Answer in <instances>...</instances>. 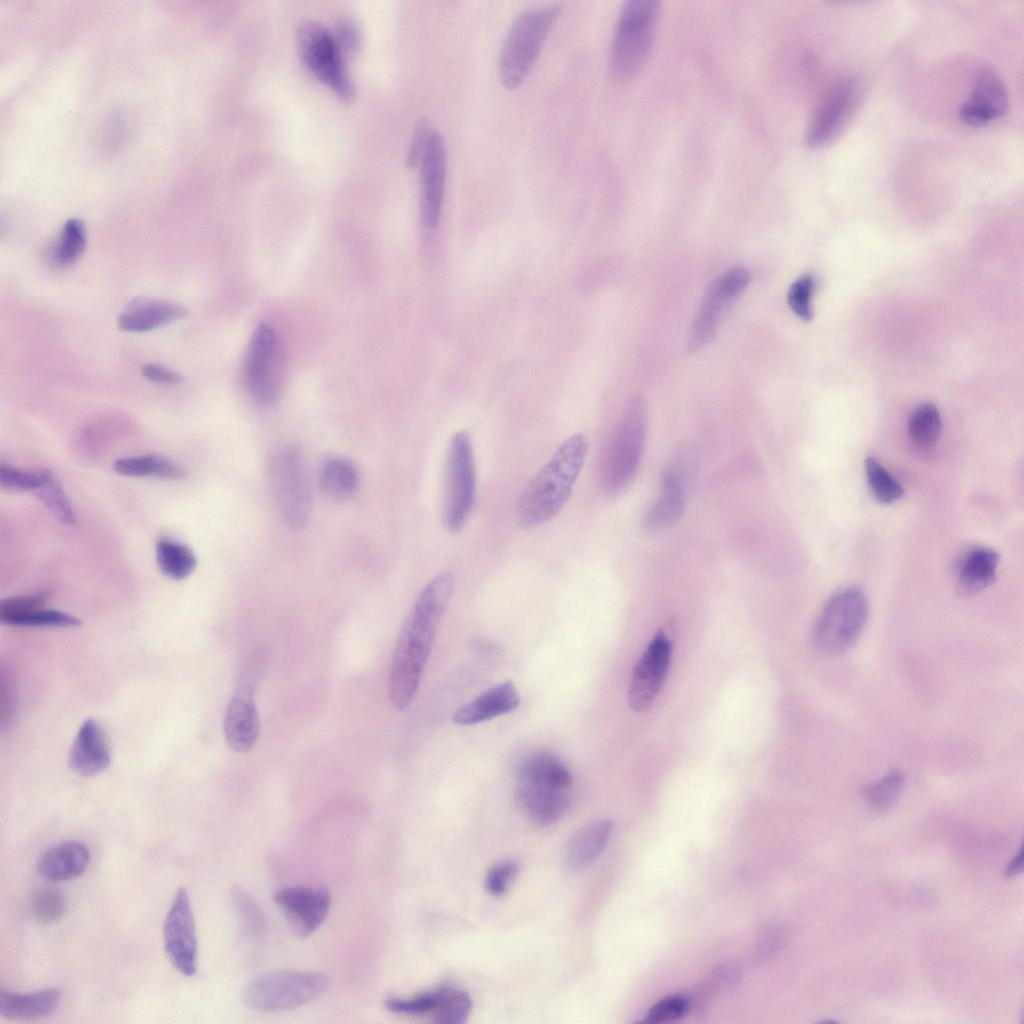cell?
<instances>
[{
  "label": "cell",
  "mask_w": 1024,
  "mask_h": 1024,
  "mask_svg": "<svg viewBox=\"0 0 1024 1024\" xmlns=\"http://www.w3.org/2000/svg\"><path fill=\"white\" fill-rule=\"evenodd\" d=\"M454 588V575L445 570L421 590L399 634L389 679V699L398 710L414 699L434 639Z\"/></svg>",
  "instance_id": "1"
},
{
  "label": "cell",
  "mask_w": 1024,
  "mask_h": 1024,
  "mask_svg": "<svg viewBox=\"0 0 1024 1024\" xmlns=\"http://www.w3.org/2000/svg\"><path fill=\"white\" fill-rule=\"evenodd\" d=\"M588 442L583 434L567 438L521 492L516 520L521 528L541 526L564 507L583 468Z\"/></svg>",
  "instance_id": "2"
},
{
  "label": "cell",
  "mask_w": 1024,
  "mask_h": 1024,
  "mask_svg": "<svg viewBox=\"0 0 1024 1024\" xmlns=\"http://www.w3.org/2000/svg\"><path fill=\"white\" fill-rule=\"evenodd\" d=\"M572 781L571 772L556 755L536 751L519 766L515 800L534 823L551 825L566 813L570 805L568 790Z\"/></svg>",
  "instance_id": "3"
},
{
  "label": "cell",
  "mask_w": 1024,
  "mask_h": 1024,
  "mask_svg": "<svg viewBox=\"0 0 1024 1024\" xmlns=\"http://www.w3.org/2000/svg\"><path fill=\"white\" fill-rule=\"evenodd\" d=\"M561 11L559 4L520 13L510 25L498 61L499 78L507 89L520 86L532 70Z\"/></svg>",
  "instance_id": "4"
},
{
  "label": "cell",
  "mask_w": 1024,
  "mask_h": 1024,
  "mask_svg": "<svg viewBox=\"0 0 1024 1024\" xmlns=\"http://www.w3.org/2000/svg\"><path fill=\"white\" fill-rule=\"evenodd\" d=\"M658 2L632 0L623 6L614 33L610 71L617 81L634 78L646 64L656 31Z\"/></svg>",
  "instance_id": "5"
},
{
  "label": "cell",
  "mask_w": 1024,
  "mask_h": 1024,
  "mask_svg": "<svg viewBox=\"0 0 1024 1024\" xmlns=\"http://www.w3.org/2000/svg\"><path fill=\"white\" fill-rule=\"evenodd\" d=\"M864 591L851 586L835 592L824 604L813 626L815 647L825 654L850 650L860 638L868 617Z\"/></svg>",
  "instance_id": "6"
},
{
  "label": "cell",
  "mask_w": 1024,
  "mask_h": 1024,
  "mask_svg": "<svg viewBox=\"0 0 1024 1024\" xmlns=\"http://www.w3.org/2000/svg\"><path fill=\"white\" fill-rule=\"evenodd\" d=\"M647 412L641 398L632 399L617 424L602 464L603 487L609 494L621 492L633 479L643 451Z\"/></svg>",
  "instance_id": "7"
},
{
  "label": "cell",
  "mask_w": 1024,
  "mask_h": 1024,
  "mask_svg": "<svg viewBox=\"0 0 1024 1024\" xmlns=\"http://www.w3.org/2000/svg\"><path fill=\"white\" fill-rule=\"evenodd\" d=\"M329 985L319 972L279 970L262 974L245 988L244 1001L262 1012L286 1011L301 1007L321 996Z\"/></svg>",
  "instance_id": "8"
},
{
  "label": "cell",
  "mask_w": 1024,
  "mask_h": 1024,
  "mask_svg": "<svg viewBox=\"0 0 1024 1024\" xmlns=\"http://www.w3.org/2000/svg\"><path fill=\"white\" fill-rule=\"evenodd\" d=\"M270 480L285 522L293 529L305 527L311 516L313 498L306 462L298 447L284 445L274 453Z\"/></svg>",
  "instance_id": "9"
},
{
  "label": "cell",
  "mask_w": 1024,
  "mask_h": 1024,
  "mask_svg": "<svg viewBox=\"0 0 1024 1024\" xmlns=\"http://www.w3.org/2000/svg\"><path fill=\"white\" fill-rule=\"evenodd\" d=\"M285 366L284 347L278 334L270 325L259 324L253 332L243 363L245 387L255 402L270 405L278 399Z\"/></svg>",
  "instance_id": "10"
},
{
  "label": "cell",
  "mask_w": 1024,
  "mask_h": 1024,
  "mask_svg": "<svg viewBox=\"0 0 1024 1024\" xmlns=\"http://www.w3.org/2000/svg\"><path fill=\"white\" fill-rule=\"evenodd\" d=\"M297 46L303 63L319 81L344 101L354 98V85L334 34L318 22L305 21L297 30Z\"/></svg>",
  "instance_id": "11"
},
{
  "label": "cell",
  "mask_w": 1024,
  "mask_h": 1024,
  "mask_svg": "<svg viewBox=\"0 0 1024 1024\" xmlns=\"http://www.w3.org/2000/svg\"><path fill=\"white\" fill-rule=\"evenodd\" d=\"M444 521L451 532L466 524L476 497V467L473 444L465 431L455 433L449 444L446 465Z\"/></svg>",
  "instance_id": "12"
},
{
  "label": "cell",
  "mask_w": 1024,
  "mask_h": 1024,
  "mask_svg": "<svg viewBox=\"0 0 1024 1024\" xmlns=\"http://www.w3.org/2000/svg\"><path fill=\"white\" fill-rule=\"evenodd\" d=\"M750 280V271L743 266H736L709 285L691 325L688 340L690 351L701 349L712 340L730 307L747 288Z\"/></svg>",
  "instance_id": "13"
},
{
  "label": "cell",
  "mask_w": 1024,
  "mask_h": 1024,
  "mask_svg": "<svg viewBox=\"0 0 1024 1024\" xmlns=\"http://www.w3.org/2000/svg\"><path fill=\"white\" fill-rule=\"evenodd\" d=\"M697 466L698 456L692 446L685 445L676 453L663 473L659 495L644 518L647 529L659 531L680 519Z\"/></svg>",
  "instance_id": "14"
},
{
  "label": "cell",
  "mask_w": 1024,
  "mask_h": 1024,
  "mask_svg": "<svg viewBox=\"0 0 1024 1024\" xmlns=\"http://www.w3.org/2000/svg\"><path fill=\"white\" fill-rule=\"evenodd\" d=\"M861 100L860 83L850 76L838 79L826 92L806 133V143L823 147L834 142L847 127Z\"/></svg>",
  "instance_id": "15"
},
{
  "label": "cell",
  "mask_w": 1024,
  "mask_h": 1024,
  "mask_svg": "<svg viewBox=\"0 0 1024 1024\" xmlns=\"http://www.w3.org/2000/svg\"><path fill=\"white\" fill-rule=\"evenodd\" d=\"M165 953L173 967L186 977L197 971V937L188 891L177 890L163 925Z\"/></svg>",
  "instance_id": "16"
},
{
  "label": "cell",
  "mask_w": 1024,
  "mask_h": 1024,
  "mask_svg": "<svg viewBox=\"0 0 1024 1024\" xmlns=\"http://www.w3.org/2000/svg\"><path fill=\"white\" fill-rule=\"evenodd\" d=\"M671 656V641L663 631H658L632 672L627 693L632 710L644 712L651 707L665 681Z\"/></svg>",
  "instance_id": "17"
},
{
  "label": "cell",
  "mask_w": 1024,
  "mask_h": 1024,
  "mask_svg": "<svg viewBox=\"0 0 1024 1024\" xmlns=\"http://www.w3.org/2000/svg\"><path fill=\"white\" fill-rule=\"evenodd\" d=\"M259 678L252 672L243 671L225 712V739L229 748L237 753L250 751L259 737L260 721L253 698Z\"/></svg>",
  "instance_id": "18"
},
{
  "label": "cell",
  "mask_w": 1024,
  "mask_h": 1024,
  "mask_svg": "<svg viewBox=\"0 0 1024 1024\" xmlns=\"http://www.w3.org/2000/svg\"><path fill=\"white\" fill-rule=\"evenodd\" d=\"M274 900L292 930L302 937L312 934L322 925L331 905V896L326 888L303 885L278 890Z\"/></svg>",
  "instance_id": "19"
},
{
  "label": "cell",
  "mask_w": 1024,
  "mask_h": 1024,
  "mask_svg": "<svg viewBox=\"0 0 1024 1024\" xmlns=\"http://www.w3.org/2000/svg\"><path fill=\"white\" fill-rule=\"evenodd\" d=\"M420 219L426 229L437 226L444 197L447 153L442 135L434 131L419 164Z\"/></svg>",
  "instance_id": "20"
},
{
  "label": "cell",
  "mask_w": 1024,
  "mask_h": 1024,
  "mask_svg": "<svg viewBox=\"0 0 1024 1024\" xmlns=\"http://www.w3.org/2000/svg\"><path fill=\"white\" fill-rule=\"evenodd\" d=\"M1008 103V92L1000 75L990 67L982 68L960 107L959 117L968 126L981 127L1001 118Z\"/></svg>",
  "instance_id": "21"
},
{
  "label": "cell",
  "mask_w": 1024,
  "mask_h": 1024,
  "mask_svg": "<svg viewBox=\"0 0 1024 1024\" xmlns=\"http://www.w3.org/2000/svg\"><path fill=\"white\" fill-rule=\"evenodd\" d=\"M110 763V748L103 729L96 720H85L70 748V769L81 776L90 777L106 770Z\"/></svg>",
  "instance_id": "22"
},
{
  "label": "cell",
  "mask_w": 1024,
  "mask_h": 1024,
  "mask_svg": "<svg viewBox=\"0 0 1024 1024\" xmlns=\"http://www.w3.org/2000/svg\"><path fill=\"white\" fill-rule=\"evenodd\" d=\"M520 703L518 690L512 681L496 684L473 700L461 705L452 715L455 724L475 725L515 710Z\"/></svg>",
  "instance_id": "23"
},
{
  "label": "cell",
  "mask_w": 1024,
  "mask_h": 1024,
  "mask_svg": "<svg viewBox=\"0 0 1024 1024\" xmlns=\"http://www.w3.org/2000/svg\"><path fill=\"white\" fill-rule=\"evenodd\" d=\"M182 305L163 299L136 298L118 316V326L127 332H147L186 317Z\"/></svg>",
  "instance_id": "24"
},
{
  "label": "cell",
  "mask_w": 1024,
  "mask_h": 1024,
  "mask_svg": "<svg viewBox=\"0 0 1024 1024\" xmlns=\"http://www.w3.org/2000/svg\"><path fill=\"white\" fill-rule=\"evenodd\" d=\"M90 862L87 846L79 841H66L47 849L39 858L37 871L50 882H65L81 876Z\"/></svg>",
  "instance_id": "25"
},
{
  "label": "cell",
  "mask_w": 1024,
  "mask_h": 1024,
  "mask_svg": "<svg viewBox=\"0 0 1024 1024\" xmlns=\"http://www.w3.org/2000/svg\"><path fill=\"white\" fill-rule=\"evenodd\" d=\"M61 990L45 988L30 993L0 989V1016L6 1020L31 1021L51 1015L61 1001Z\"/></svg>",
  "instance_id": "26"
},
{
  "label": "cell",
  "mask_w": 1024,
  "mask_h": 1024,
  "mask_svg": "<svg viewBox=\"0 0 1024 1024\" xmlns=\"http://www.w3.org/2000/svg\"><path fill=\"white\" fill-rule=\"evenodd\" d=\"M999 555L987 547L969 549L956 567V588L962 596L975 595L989 587L996 578Z\"/></svg>",
  "instance_id": "27"
},
{
  "label": "cell",
  "mask_w": 1024,
  "mask_h": 1024,
  "mask_svg": "<svg viewBox=\"0 0 1024 1024\" xmlns=\"http://www.w3.org/2000/svg\"><path fill=\"white\" fill-rule=\"evenodd\" d=\"M613 831L609 819L594 821L579 829L569 840L565 849V860L573 870L590 866L605 849Z\"/></svg>",
  "instance_id": "28"
},
{
  "label": "cell",
  "mask_w": 1024,
  "mask_h": 1024,
  "mask_svg": "<svg viewBox=\"0 0 1024 1024\" xmlns=\"http://www.w3.org/2000/svg\"><path fill=\"white\" fill-rule=\"evenodd\" d=\"M359 481L357 467L344 456L326 458L318 471L320 490L333 500H345L351 497L358 489Z\"/></svg>",
  "instance_id": "29"
},
{
  "label": "cell",
  "mask_w": 1024,
  "mask_h": 1024,
  "mask_svg": "<svg viewBox=\"0 0 1024 1024\" xmlns=\"http://www.w3.org/2000/svg\"><path fill=\"white\" fill-rule=\"evenodd\" d=\"M941 427V416L936 405L930 402L918 405L908 419L907 434L911 446L918 452H929L939 440Z\"/></svg>",
  "instance_id": "30"
},
{
  "label": "cell",
  "mask_w": 1024,
  "mask_h": 1024,
  "mask_svg": "<svg viewBox=\"0 0 1024 1024\" xmlns=\"http://www.w3.org/2000/svg\"><path fill=\"white\" fill-rule=\"evenodd\" d=\"M114 470L128 477H154L162 479H182L185 471L182 467L162 456L142 455L118 459Z\"/></svg>",
  "instance_id": "31"
},
{
  "label": "cell",
  "mask_w": 1024,
  "mask_h": 1024,
  "mask_svg": "<svg viewBox=\"0 0 1024 1024\" xmlns=\"http://www.w3.org/2000/svg\"><path fill=\"white\" fill-rule=\"evenodd\" d=\"M87 243L86 228L77 218L67 220L50 248L49 260L58 268L73 265L83 254Z\"/></svg>",
  "instance_id": "32"
},
{
  "label": "cell",
  "mask_w": 1024,
  "mask_h": 1024,
  "mask_svg": "<svg viewBox=\"0 0 1024 1024\" xmlns=\"http://www.w3.org/2000/svg\"><path fill=\"white\" fill-rule=\"evenodd\" d=\"M156 559L161 572L174 580L188 577L197 564L190 548L168 539H162L157 543Z\"/></svg>",
  "instance_id": "33"
},
{
  "label": "cell",
  "mask_w": 1024,
  "mask_h": 1024,
  "mask_svg": "<svg viewBox=\"0 0 1024 1024\" xmlns=\"http://www.w3.org/2000/svg\"><path fill=\"white\" fill-rule=\"evenodd\" d=\"M905 783V773L899 769H893L877 780L865 785L862 789V795L874 810L885 812L897 803L902 795Z\"/></svg>",
  "instance_id": "34"
},
{
  "label": "cell",
  "mask_w": 1024,
  "mask_h": 1024,
  "mask_svg": "<svg viewBox=\"0 0 1024 1024\" xmlns=\"http://www.w3.org/2000/svg\"><path fill=\"white\" fill-rule=\"evenodd\" d=\"M439 999L434 1014V1021L441 1024H461L468 1018L472 1003L470 996L454 986L438 987Z\"/></svg>",
  "instance_id": "35"
},
{
  "label": "cell",
  "mask_w": 1024,
  "mask_h": 1024,
  "mask_svg": "<svg viewBox=\"0 0 1024 1024\" xmlns=\"http://www.w3.org/2000/svg\"><path fill=\"white\" fill-rule=\"evenodd\" d=\"M865 475L873 497L884 504L900 499L904 493L903 486L875 458L865 460Z\"/></svg>",
  "instance_id": "36"
},
{
  "label": "cell",
  "mask_w": 1024,
  "mask_h": 1024,
  "mask_svg": "<svg viewBox=\"0 0 1024 1024\" xmlns=\"http://www.w3.org/2000/svg\"><path fill=\"white\" fill-rule=\"evenodd\" d=\"M33 493L58 520L66 524L75 523L76 517L72 504L51 471L45 482Z\"/></svg>",
  "instance_id": "37"
},
{
  "label": "cell",
  "mask_w": 1024,
  "mask_h": 1024,
  "mask_svg": "<svg viewBox=\"0 0 1024 1024\" xmlns=\"http://www.w3.org/2000/svg\"><path fill=\"white\" fill-rule=\"evenodd\" d=\"M29 909L35 920L43 924L58 921L65 911L63 894L52 887L35 889L29 897Z\"/></svg>",
  "instance_id": "38"
},
{
  "label": "cell",
  "mask_w": 1024,
  "mask_h": 1024,
  "mask_svg": "<svg viewBox=\"0 0 1024 1024\" xmlns=\"http://www.w3.org/2000/svg\"><path fill=\"white\" fill-rule=\"evenodd\" d=\"M49 470H23L1 463L0 483L3 489L9 491L34 492L40 487L49 475Z\"/></svg>",
  "instance_id": "39"
},
{
  "label": "cell",
  "mask_w": 1024,
  "mask_h": 1024,
  "mask_svg": "<svg viewBox=\"0 0 1024 1024\" xmlns=\"http://www.w3.org/2000/svg\"><path fill=\"white\" fill-rule=\"evenodd\" d=\"M815 288V278L807 273L797 278L790 286L787 294V302L794 314L804 321H810L813 317L812 296Z\"/></svg>",
  "instance_id": "40"
},
{
  "label": "cell",
  "mask_w": 1024,
  "mask_h": 1024,
  "mask_svg": "<svg viewBox=\"0 0 1024 1024\" xmlns=\"http://www.w3.org/2000/svg\"><path fill=\"white\" fill-rule=\"evenodd\" d=\"M81 621L65 612L44 607L32 610L14 621L10 626L17 627H76Z\"/></svg>",
  "instance_id": "41"
},
{
  "label": "cell",
  "mask_w": 1024,
  "mask_h": 1024,
  "mask_svg": "<svg viewBox=\"0 0 1024 1024\" xmlns=\"http://www.w3.org/2000/svg\"><path fill=\"white\" fill-rule=\"evenodd\" d=\"M438 988L419 993L412 997H390L385 1005L388 1010L405 1015H423L433 1013L438 1003Z\"/></svg>",
  "instance_id": "42"
},
{
  "label": "cell",
  "mask_w": 1024,
  "mask_h": 1024,
  "mask_svg": "<svg viewBox=\"0 0 1024 1024\" xmlns=\"http://www.w3.org/2000/svg\"><path fill=\"white\" fill-rule=\"evenodd\" d=\"M48 595L44 592L14 596L3 599L0 603V621L10 625L18 617L45 606Z\"/></svg>",
  "instance_id": "43"
},
{
  "label": "cell",
  "mask_w": 1024,
  "mask_h": 1024,
  "mask_svg": "<svg viewBox=\"0 0 1024 1024\" xmlns=\"http://www.w3.org/2000/svg\"><path fill=\"white\" fill-rule=\"evenodd\" d=\"M690 1008V999L684 995H671L659 1000L647 1013L645 1022L665 1023L684 1016Z\"/></svg>",
  "instance_id": "44"
},
{
  "label": "cell",
  "mask_w": 1024,
  "mask_h": 1024,
  "mask_svg": "<svg viewBox=\"0 0 1024 1024\" xmlns=\"http://www.w3.org/2000/svg\"><path fill=\"white\" fill-rule=\"evenodd\" d=\"M517 873V864L505 860L489 869L485 878V888L493 896L503 895Z\"/></svg>",
  "instance_id": "45"
},
{
  "label": "cell",
  "mask_w": 1024,
  "mask_h": 1024,
  "mask_svg": "<svg viewBox=\"0 0 1024 1024\" xmlns=\"http://www.w3.org/2000/svg\"><path fill=\"white\" fill-rule=\"evenodd\" d=\"M434 130L426 119H421L414 130L407 155L409 167L419 166Z\"/></svg>",
  "instance_id": "46"
},
{
  "label": "cell",
  "mask_w": 1024,
  "mask_h": 1024,
  "mask_svg": "<svg viewBox=\"0 0 1024 1024\" xmlns=\"http://www.w3.org/2000/svg\"><path fill=\"white\" fill-rule=\"evenodd\" d=\"M335 39L341 49L348 53L355 52L361 43V30L351 17H342L336 25Z\"/></svg>",
  "instance_id": "47"
},
{
  "label": "cell",
  "mask_w": 1024,
  "mask_h": 1024,
  "mask_svg": "<svg viewBox=\"0 0 1024 1024\" xmlns=\"http://www.w3.org/2000/svg\"><path fill=\"white\" fill-rule=\"evenodd\" d=\"M141 372L146 379L156 383L173 385L182 381L178 372L158 364H146Z\"/></svg>",
  "instance_id": "48"
},
{
  "label": "cell",
  "mask_w": 1024,
  "mask_h": 1024,
  "mask_svg": "<svg viewBox=\"0 0 1024 1024\" xmlns=\"http://www.w3.org/2000/svg\"><path fill=\"white\" fill-rule=\"evenodd\" d=\"M1023 848L1021 847L1018 853L1011 859L1007 864L1004 874L1006 877L1011 878L1022 872L1023 869Z\"/></svg>",
  "instance_id": "49"
}]
</instances>
